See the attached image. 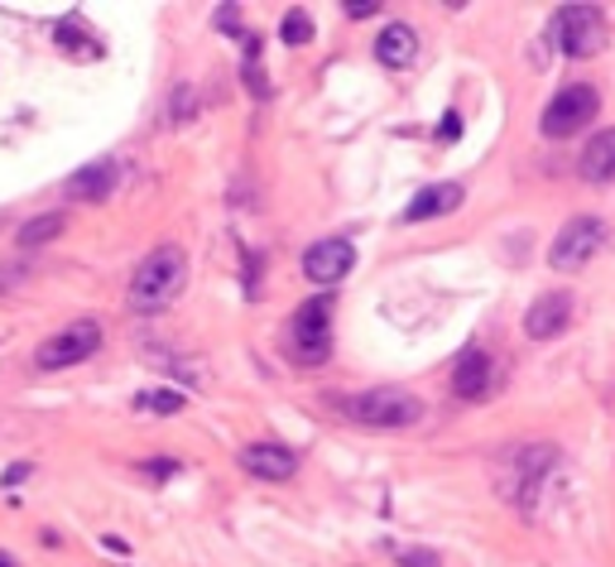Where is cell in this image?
Here are the masks:
<instances>
[{
  "label": "cell",
  "mask_w": 615,
  "mask_h": 567,
  "mask_svg": "<svg viewBox=\"0 0 615 567\" xmlns=\"http://www.w3.org/2000/svg\"><path fill=\"white\" fill-rule=\"evenodd\" d=\"M140 408H150V414H183V390H150V394H135Z\"/></svg>",
  "instance_id": "d6986e66"
},
{
  "label": "cell",
  "mask_w": 615,
  "mask_h": 567,
  "mask_svg": "<svg viewBox=\"0 0 615 567\" xmlns=\"http://www.w3.org/2000/svg\"><path fill=\"white\" fill-rule=\"evenodd\" d=\"M568 318H572V294H568V288L539 294L529 303V313H525V337L529 341H553L562 327H568Z\"/></svg>",
  "instance_id": "30bf717a"
},
{
  "label": "cell",
  "mask_w": 615,
  "mask_h": 567,
  "mask_svg": "<svg viewBox=\"0 0 615 567\" xmlns=\"http://www.w3.org/2000/svg\"><path fill=\"white\" fill-rule=\"evenodd\" d=\"M188 116H193V87H178L174 97H168V121H174V126H183V121H188Z\"/></svg>",
  "instance_id": "44dd1931"
},
{
  "label": "cell",
  "mask_w": 615,
  "mask_h": 567,
  "mask_svg": "<svg viewBox=\"0 0 615 567\" xmlns=\"http://www.w3.org/2000/svg\"><path fill=\"white\" fill-rule=\"evenodd\" d=\"M24 477H30V467H24V461H20V467H10L0 481H6V486H15V481H24Z\"/></svg>",
  "instance_id": "484cf974"
},
{
  "label": "cell",
  "mask_w": 615,
  "mask_h": 567,
  "mask_svg": "<svg viewBox=\"0 0 615 567\" xmlns=\"http://www.w3.org/2000/svg\"><path fill=\"white\" fill-rule=\"evenodd\" d=\"M578 168H582L586 183H615V126L596 130V135L586 140Z\"/></svg>",
  "instance_id": "5bb4252c"
},
{
  "label": "cell",
  "mask_w": 615,
  "mask_h": 567,
  "mask_svg": "<svg viewBox=\"0 0 615 567\" xmlns=\"http://www.w3.org/2000/svg\"><path fill=\"white\" fill-rule=\"evenodd\" d=\"M0 567H15V558H10V553H6V548H0Z\"/></svg>",
  "instance_id": "4316f807"
},
{
  "label": "cell",
  "mask_w": 615,
  "mask_h": 567,
  "mask_svg": "<svg viewBox=\"0 0 615 567\" xmlns=\"http://www.w3.org/2000/svg\"><path fill=\"white\" fill-rule=\"evenodd\" d=\"M241 461L251 477L260 481H289L294 471H298V457L289 452V447H279V443H251V447H241Z\"/></svg>",
  "instance_id": "8fae6325"
},
{
  "label": "cell",
  "mask_w": 615,
  "mask_h": 567,
  "mask_svg": "<svg viewBox=\"0 0 615 567\" xmlns=\"http://www.w3.org/2000/svg\"><path fill=\"white\" fill-rule=\"evenodd\" d=\"M97 347H101V323L97 318H77L68 327H58L54 337L39 341L34 361H39V371H68V366L91 361Z\"/></svg>",
  "instance_id": "5b68a950"
},
{
  "label": "cell",
  "mask_w": 615,
  "mask_h": 567,
  "mask_svg": "<svg viewBox=\"0 0 615 567\" xmlns=\"http://www.w3.org/2000/svg\"><path fill=\"white\" fill-rule=\"evenodd\" d=\"M438 140H448V144L462 140V116H457V111L442 116V121H438Z\"/></svg>",
  "instance_id": "603a6c76"
},
{
  "label": "cell",
  "mask_w": 615,
  "mask_h": 567,
  "mask_svg": "<svg viewBox=\"0 0 615 567\" xmlns=\"http://www.w3.org/2000/svg\"><path fill=\"white\" fill-rule=\"evenodd\" d=\"M452 390L462 394V400H481V394L491 390V356L462 351V361H457V371H452Z\"/></svg>",
  "instance_id": "9a60e30c"
},
{
  "label": "cell",
  "mask_w": 615,
  "mask_h": 567,
  "mask_svg": "<svg viewBox=\"0 0 615 567\" xmlns=\"http://www.w3.org/2000/svg\"><path fill=\"white\" fill-rule=\"evenodd\" d=\"M54 39H58L63 48H68V54H77V58H97V54H101L97 39L83 34V15H68V20H63L58 30H54Z\"/></svg>",
  "instance_id": "ac0fdd59"
},
{
  "label": "cell",
  "mask_w": 615,
  "mask_h": 567,
  "mask_svg": "<svg viewBox=\"0 0 615 567\" xmlns=\"http://www.w3.org/2000/svg\"><path fill=\"white\" fill-rule=\"evenodd\" d=\"M111 188H116V160H97V164L68 174V183H63V193H68L73 203H101Z\"/></svg>",
  "instance_id": "4fadbf2b"
},
{
  "label": "cell",
  "mask_w": 615,
  "mask_h": 567,
  "mask_svg": "<svg viewBox=\"0 0 615 567\" xmlns=\"http://www.w3.org/2000/svg\"><path fill=\"white\" fill-rule=\"evenodd\" d=\"M289 351L304 366H322L332 356V294H312L289 318Z\"/></svg>",
  "instance_id": "7a4b0ae2"
},
{
  "label": "cell",
  "mask_w": 615,
  "mask_h": 567,
  "mask_svg": "<svg viewBox=\"0 0 615 567\" xmlns=\"http://www.w3.org/2000/svg\"><path fill=\"white\" fill-rule=\"evenodd\" d=\"M462 183H428L424 193H414V203L404 207V217L399 221H433V217H448V212H457L462 207Z\"/></svg>",
  "instance_id": "7c38bea8"
},
{
  "label": "cell",
  "mask_w": 615,
  "mask_h": 567,
  "mask_svg": "<svg viewBox=\"0 0 615 567\" xmlns=\"http://www.w3.org/2000/svg\"><path fill=\"white\" fill-rule=\"evenodd\" d=\"M183 284H188V255H183V246H174V241L154 246L135 265V274H130V308L164 313L183 294Z\"/></svg>",
  "instance_id": "6da1fadb"
},
{
  "label": "cell",
  "mask_w": 615,
  "mask_h": 567,
  "mask_svg": "<svg viewBox=\"0 0 615 567\" xmlns=\"http://www.w3.org/2000/svg\"><path fill=\"white\" fill-rule=\"evenodd\" d=\"M375 54H381L385 68H409L418 58V34L409 24H385L381 39H375Z\"/></svg>",
  "instance_id": "2e32d148"
},
{
  "label": "cell",
  "mask_w": 615,
  "mask_h": 567,
  "mask_svg": "<svg viewBox=\"0 0 615 567\" xmlns=\"http://www.w3.org/2000/svg\"><path fill=\"white\" fill-rule=\"evenodd\" d=\"M395 558H399V567H438L442 563L433 548H399Z\"/></svg>",
  "instance_id": "7402d4cb"
},
{
  "label": "cell",
  "mask_w": 615,
  "mask_h": 567,
  "mask_svg": "<svg viewBox=\"0 0 615 567\" xmlns=\"http://www.w3.org/2000/svg\"><path fill=\"white\" fill-rule=\"evenodd\" d=\"M375 10H381L375 0H365V6H361V0H347V15L351 20H365V15H375Z\"/></svg>",
  "instance_id": "d4e9b609"
},
{
  "label": "cell",
  "mask_w": 615,
  "mask_h": 567,
  "mask_svg": "<svg viewBox=\"0 0 615 567\" xmlns=\"http://www.w3.org/2000/svg\"><path fill=\"white\" fill-rule=\"evenodd\" d=\"M601 246H606V221L601 217H572L568 227L553 236V246H548V265H553L558 274H572V270H582Z\"/></svg>",
  "instance_id": "52a82bcc"
},
{
  "label": "cell",
  "mask_w": 615,
  "mask_h": 567,
  "mask_svg": "<svg viewBox=\"0 0 615 567\" xmlns=\"http://www.w3.org/2000/svg\"><path fill=\"white\" fill-rule=\"evenodd\" d=\"M553 39L568 58H596L606 48V15L596 6H558Z\"/></svg>",
  "instance_id": "8992f818"
},
{
  "label": "cell",
  "mask_w": 615,
  "mask_h": 567,
  "mask_svg": "<svg viewBox=\"0 0 615 567\" xmlns=\"http://www.w3.org/2000/svg\"><path fill=\"white\" fill-rule=\"evenodd\" d=\"M596 111H601V91H596V87H586V83L558 87V91H553V101L543 107L539 130H543L548 140H568V135H578V130L592 126V121H596Z\"/></svg>",
  "instance_id": "277c9868"
},
{
  "label": "cell",
  "mask_w": 615,
  "mask_h": 567,
  "mask_svg": "<svg viewBox=\"0 0 615 567\" xmlns=\"http://www.w3.org/2000/svg\"><path fill=\"white\" fill-rule=\"evenodd\" d=\"M553 461H558V447L553 443H525V447H515V452H509V467L501 471V477H505V495L509 500H519V495L529 500L534 486H539L548 471H553Z\"/></svg>",
  "instance_id": "ba28073f"
},
{
  "label": "cell",
  "mask_w": 615,
  "mask_h": 567,
  "mask_svg": "<svg viewBox=\"0 0 615 567\" xmlns=\"http://www.w3.org/2000/svg\"><path fill=\"white\" fill-rule=\"evenodd\" d=\"M351 265H356V246L347 241V236H327V241H312L304 250V274H308V284H322V288H332V284H342Z\"/></svg>",
  "instance_id": "9c48e42d"
},
{
  "label": "cell",
  "mask_w": 615,
  "mask_h": 567,
  "mask_svg": "<svg viewBox=\"0 0 615 567\" xmlns=\"http://www.w3.org/2000/svg\"><path fill=\"white\" fill-rule=\"evenodd\" d=\"M347 414L365 428H409L424 418V400L409 390H365V394H351L347 400Z\"/></svg>",
  "instance_id": "3957f363"
},
{
  "label": "cell",
  "mask_w": 615,
  "mask_h": 567,
  "mask_svg": "<svg viewBox=\"0 0 615 567\" xmlns=\"http://www.w3.org/2000/svg\"><path fill=\"white\" fill-rule=\"evenodd\" d=\"M63 227H68V217L63 212H44V217H30L20 227V246H48V241H58Z\"/></svg>",
  "instance_id": "e0dca14e"
},
{
  "label": "cell",
  "mask_w": 615,
  "mask_h": 567,
  "mask_svg": "<svg viewBox=\"0 0 615 567\" xmlns=\"http://www.w3.org/2000/svg\"><path fill=\"white\" fill-rule=\"evenodd\" d=\"M140 471H150V477H160V481H164V477H178V461H164V457H160V461H145Z\"/></svg>",
  "instance_id": "cb8c5ba5"
},
{
  "label": "cell",
  "mask_w": 615,
  "mask_h": 567,
  "mask_svg": "<svg viewBox=\"0 0 615 567\" xmlns=\"http://www.w3.org/2000/svg\"><path fill=\"white\" fill-rule=\"evenodd\" d=\"M279 39L284 44H308L312 39V20H308V10H289V15H284V24H279Z\"/></svg>",
  "instance_id": "ffe728a7"
}]
</instances>
